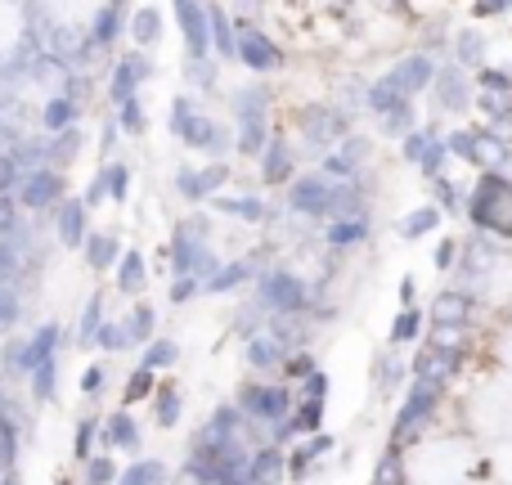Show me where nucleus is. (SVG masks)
Instances as JSON below:
<instances>
[{
	"label": "nucleus",
	"mask_w": 512,
	"mask_h": 485,
	"mask_svg": "<svg viewBox=\"0 0 512 485\" xmlns=\"http://www.w3.org/2000/svg\"><path fill=\"white\" fill-rule=\"evenodd\" d=\"M167 131L203 158H230L234 153V126L225 117H212L198 95H176L167 108Z\"/></svg>",
	"instance_id": "1"
},
{
	"label": "nucleus",
	"mask_w": 512,
	"mask_h": 485,
	"mask_svg": "<svg viewBox=\"0 0 512 485\" xmlns=\"http://www.w3.org/2000/svg\"><path fill=\"white\" fill-rule=\"evenodd\" d=\"M230 126H234V153L256 158L270 140V86L265 81H248V86L230 90Z\"/></svg>",
	"instance_id": "2"
},
{
	"label": "nucleus",
	"mask_w": 512,
	"mask_h": 485,
	"mask_svg": "<svg viewBox=\"0 0 512 485\" xmlns=\"http://www.w3.org/2000/svg\"><path fill=\"white\" fill-rule=\"evenodd\" d=\"M463 216L472 221L477 234H495V239H512V176L499 171H481L477 185L468 189Z\"/></svg>",
	"instance_id": "3"
},
{
	"label": "nucleus",
	"mask_w": 512,
	"mask_h": 485,
	"mask_svg": "<svg viewBox=\"0 0 512 485\" xmlns=\"http://www.w3.org/2000/svg\"><path fill=\"white\" fill-rule=\"evenodd\" d=\"M445 378H409L405 382V400H400L396 418H391V445H414L427 427L436 423L445 405Z\"/></svg>",
	"instance_id": "4"
},
{
	"label": "nucleus",
	"mask_w": 512,
	"mask_h": 485,
	"mask_svg": "<svg viewBox=\"0 0 512 485\" xmlns=\"http://www.w3.org/2000/svg\"><path fill=\"white\" fill-rule=\"evenodd\" d=\"M252 301L265 315H306L315 292H310V279H301L292 265L274 261L261 265V274L252 279Z\"/></svg>",
	"instance_id": "5"
},
{
	"label": "nucleus",
	"mask_w": 512,
	"mask_h": 485,
	"mask_svg": "<svg viewBox=\"0 0 512 485\" xmlns=\"http://www.w3.org/2000/svg\"><path fill=\"white\" fill-rule=\"evenodd\" d=\"M234 405L243 409V418H252L256 427L270 432L274 423H283V418L292 414L297 391H292V382H283V378H248L239 391H234Z\"/></svg>",
	"instance_id": "6"
},
{
	"label": "nucleus",
	"mask_w": 512,
	"mask_h": 485,
	"mask_svg": "<svg viewBox=\"0 0 512 485\" xmlns=\"http://www.w3.org/2000/svg\"><path fill=\"white\" fill-rule=\"evenodd\" d=\"M153 50H122L113 63H108V81H104V99L108 104H126V99H135L144 86L153 81Z\"/></svg>",
	"instance_id": "7"
},
{
	"label": "nucleus",
	"mask_w": 512,
	"mask_h": 485,
	"mask_svg": "<svg viewBox=\"0 0 512 485\" xmlns=\"http://www.w3.org/2000/svg\"><path fill=\"white\" fill-rule=\"evenodd\" d=\"M14 198H18V207H23L27 216H50L54 207L68 198V171H59V167H32V171H23Z\"/></svg>",
	"instance_id": "8"
},
{
	"label": "nucleus",
	"mask_w": 512,
	"mask_h": 485,
	"mask_svg": "<svg viewBox=\"0 0 512 485\" xmlns=\"http://www.w3.org/2000/svg\"><path fill=\"white\" fill-rule=\"evenodd\" d=\"M328 203H333V176H324V171H306V176H292L283 185V207L310 225L328 221Z\"/></svg>",
	"instance_id": "9"
},
{
	"label": "nucleus",
	"mask_w": 512,
	"mask_h": 485,
	"mask_svg": "<svg viewBox=\"0 0 512 485\" xmlns=\"http://www.w3.org/2000/svg\"><path fill=\"white\" fill-rule=\"evenodd\" d=\"M234 23H239V54H234V63H243L252 77H274V72H283V63H288L283 45L274 41L265 27L248 23V18H234Z\"/></svg>",
	"instance_id": "10"
},
{
	"label": "nucleus",
	"mask_w": 512,
	"mask_h": 485,
	"mask_svg": "<svg viewBox=\"0 0 512 485\" xmlns=\"http://www.w3.org/2000/svg\"><path fill=\"white\" fill-rule=\"evenodd\" d=\"M432 104L441 117H463L472 108V99H477V81H472L468 68H459V63H436V77H432Z\"/></svg>",
	"instance_id": "11"
},
{
	"label": "nucleus",
	"mask_w": 512,
	"mask_h": 485,
	"mask_svg": "<svg viewBox=\"0 0 512 485\" xmlns=\"http://www.w3.org/2000/svg\"><path fill=\"white\" fill-rule=\"evenodd\" d=\"M230 162L225 158H207L203 167H194V162H180L176 176H171V189H176L185 203H207L212 194H221V189H230Z\"/></svg>",
	"instance_id": "12"
},
{
	"label": "nucleus",
	"mask_w": 512,
	"mask_h": 485,
	"mask_svg": "<svg viewBox=\"0 0 512 485\" xmlns=\"http://www.w3.org/2000/svg\"><path fill=\"white\" fill-rule=\"evenodd\" d=\"M207 203H212L216 216H230V221H239V225H274L283 212V207H274L270 198L256 194V189H230V194L221 189V194H212Z\"/></svg>",
	"instance_id": "13"
},
{
	"label": "nucleus",
	"mask_w": 512,
	"mask_h": 485,
	"mask_svg": "<svg viewBox=\"0 0 512 485\" xmlns=\"http://www.w3.org/2000/svg\"><path fill=\"white\" fill-rule=\"evenodd\" d=\"M90 230H95V225H90V207H86V198L81 194H68L50 212V234H54V243H59L63 252H81V243H86Z\"/></svg>",
	"instance_id": "14"
},
{
	"label": "nucleus",
	"mask_w": 512,
	"mask_h": 485,
	"mask_svg": "<svg viewBox=\"0 0 512 485\" xmlns=\"http://www.w3.org/2000/svg\"><path fill=\"white\" fill-rule=\"evenodd\" d=\"M131 167H126L122 158H104L95 167V176H90V185H86V207L95 212V207H104V203H126L131 198Z\"/></svg>",
	"instance_id": "15"
},
{
	"label": "nucleus",
	"mask_w": 512,
	"mask_h": 485,
	"mask_svg": "<svg viewBox=\"0 0 512 485\" xmlns=\"http://www.w3.org/2000/svg\"><path fill=\"white\" fill-rule=\"evenodd\" d=\"M297 144L288 140L283 131H270V140H265V149L256 153V167H261V185L265 189H283L292 176H297Z\"/></svg>",
	"instance_id": "16"
},
{
	"label": "nucleus",
	"mask_w": 512,
	"mask_h": 485,
	"mask_svg": "<svg viewBox=\"0 0 512 485\" xmlns=\"http://www.w3.org/2000/svg\"><path fill=\"white\" fill-rule=\"evenodd\" d=\"M382 77H387L405 99H418L427 86H432V77H436V54L418 45V50H409L405 59L391 63V72H382Z\"/></svg>",
	"instance_id": "17"
},
{
	"label": "nucleus",
	"mask_w": 512,
	"mask_h": 485,
	"mask_svg": "<svg viewBox=\"0 0 512 485\" xmlns=\"http://www.w3.org/2000/svg\"><path fill=\"white\" fill-rule=\"evenodd\" d=\"M472 315H477V297H472L468 288H450V292H441V297L432 301L427 324H432L436 333H468Z\"/></svg>",
	"instance_id": "18"
},
{
	"label": "nucleus",
	"mask_w": 512,
	"mask_h": 485,
	"mask_svg": "<svg viewBox=\"0 0 512 485\" xmlns=\"http://www.w3.org/2000/svg\"><path fill=\"white\" fill-rule=\"evenodd\" d=\"M126 18H131V0H99V5L90 9L86 32H90V41L99 45V54H108V50H117V45H122Z\"/></svg>",
	"instance_id": "19"
},
{
	"label": "nucleus",
	"mask_w": 512,
	"mask_h": 485,
	"mask_svg": "<svg viewBox=\"0 0 512 485\" xmlns=\"http://www.w3.org/2000/svg\"><path fill=\"white\" fill-rule=\"evenodd\" d=\"M261 252H252V256H234V261H221L212 274L203 279V292L207 297H234V292H243V288H252V279L261 274Z\"/></svg>",
	"instance_id": "20"
},
{
	"label": "nucleus",
	"mask_w": 512,
	"mask_h": 485,
	"mask_svg": "<svg viewBox=\"0 0 512 485\" xmlns=\"http://www.w3.org/2000/svg\"><path fill=\"white\" fill-rule=\"evenodd\" d=\"M176 27L185 36V54H212V18H207V0H171Z\"/></svg>",
	"instance_id": "21"
},
{
	"label": "nucleus",
	"mask_w": 512,
	"mask_h": 485,
	"mask_svg": "<svg viewBox=\"0 0 512 485\" xmlns=\"http://www.w3.org/2000/svg\"><path fill=\"white\" fill-rule=\"evenodd\" d=\"M162 36H167V9L158 0H144V5H131V18H126V41L135 50H158Z\"/></svg>",
	"instance_id": "22"
},
{
	"label": "nucleus",
	"mask_w": 512,
	"mask_h": 485,
	"mask_svg": "<svg viewBox=\"0 0 512 485\" xmlns=\"http://www.w3.org/2000/svg\"><path fill=\"white\" fill-rule=\"evenodd\" d=\"M99 445H104V450H122V454H140V445H144L140 418H135L126 405L113 409V414H104L99 418Z\"/></svg>",
	"instance_id": "23"
},
{
	"label": "nucleus",
	"mask_w": 512,
	"mask_h": 485,
	"mask_svg": "<svg viewBox=\"0 0 512 485\" xmlns=\"http://www.w3.org/2000/svg\"><path fill=\"white\" fill-rule=\"evenodd\" d=\"M369 234H373V221H369V212H360V216H333V221H324L319 239H324V247H333V252H351V247L369 243Z\"/></svg>",
	"instance_id": "24"
},
{
	"label": "nucleus",
	"mask_w": 512,
	"mask_h": 485,
	"mask_svg": "<svg viewBox=\"0 0 512 485\" xmlns=\"http://www.w3.org/2000/svg\"><path fill=\"white\" fill-rule=\"evenodd\" d=\"M243 477H248V485H283V477H288V450L274 441L256 445Z\"/></svg>",
	"instance_id": "25"
},
{
	"label": "nucleus",
	"mask_w": 512,
	"mask_h": 485,
	"mask_svg": "<svg viewBox=\"0 0 512 485\" xmlns=\"http://www.w3.org/2000/svg\"><path fill=\"white\" fill-rule=\"evenodd\" d=\"M81 113H86V104H77V99L63 95V90H50L45 104L36 108V122H41L45 135H54V131H68V126H81Z\"/></svg>",
	"instance_id": "26"
},
{
	"label": "nucleus",
	"mask_w": 512,
	"mask_h": 485,
	"mask_svg": "<svg viewBox=\"0 0 512 485\" xmlns=\"http://www.w3.org/2000/svg\"><path fill=\"white\" fill-rule=\"evenodd\" d=\"M113 283L122 297H144V288H149V261H144L140 247H122V256L113 265Z\"/></svg>",
	"instance_id": "27"
},
{
	"label": "nucleus",
	"mask_w": 512,
	"mask_h": 485,
	"mask_svg": "<svg viewBox=\"0 0 512 485\" xmlns=\"http://www.w3.org/2000/svg\"><path fill=\"white\" fill-rule=\"evenodd\" d=\"M405 382H409V360L400 355V346H382V351L373 355V387H378L382 396H396Z\"/></svg>",
	"instance_id": "28"
},
{
	"label": "nucleus",
	"mask_w": 512,
	"mask_h": 485,
	"mask_svg": "<svg viewBox=\"0 0 512 485\" xmlns=\"http://www.w3.org/2000/svg\"><path fill=\"white\" fill-rule=\"evenodd\" d=\"M283 360H288V351H283V346L274 342L270 333H256V337L243 342V364H248L256 378H270V373H279Z\"/></svg>",
	"instance_id": "29"
},
{
	"label": "nucleus",
	"mask_w": 512,
	"mask_h": 485,
	"mask_svg": "<svg viewBox=\"0 0 512 485\" xmlns=\"http://www.w3.org/2000/svg\"><path fill=\"white\" fill-rule=\"evenodd\" d=\"M207 18H212V54L221 63H234V54H239V23H234L230 5H207Z\"/></svg>",
	"instance_id": "30"
},
{
	"label": "nucleus",
	"mask_w": 512,
	"mask_h": 485,
	"mask_svg": "<svg viewBox=\"0 0 512 485\" xmlns=\"http://www.w3.org/2000/svg\"><path fill=\"white\" fill-rule=\"evenodd\" d=\"M117 256H122V239H117L113 230H90L86 243H81V261H86V270H95V274L113 270Z\"/></svg>",
	"instance_id": "31"
},
{
	"label": "nucleus",
	"mask_w": 512,
	"mask_h": 485,
	"mask_svg": "<svg viewBox=\"0 0 512 485\" xmlns=\"http://www.w3.org/2000/svg\"><path fill=\"white\" fill-rule=\"evenodd\" d=\"M153 423L162 427V432H176V423L185 418V396H180L176 382H162L158 378V391H153Z\"/></svg>",
	"instance_id": "32"
},
{
	"label": "nucleus",
	"mask_w": 512,
	"mask_h": 485,
	"mask_svg": "<svg viewBox=\"0 0 512 485\" xmlns=\"http://www.w3.org/2000/svg\"><path fill=\"white\" fill-rule=\"evenodd\" d=\"M185 81L198 95H216L221 90V59L216 54H185Z\"/></svg>",
	"instance_id": "33"
},
{
	"label": "nucleus",
	"mask_w": 512,
	"mask_h": 485,
	"mask_svg": "<svg viewBox=\"0 0 512 485\" xmlns=\"http://www.w3.org/2000/svg\"><path fill=\"white\" fill-rule=\"evenodd\" d=\"M445 225V212L436 203H427V207H414L409 216H400V225H396V234L405 243H418V239H427V234H436Z\"/></svg>",
	"instance_id": "34"
},
{
	"label": "nucleus",
	"mask_w": 512,
	"mask_h": 485,
	"mask_svg": "<svg viewBox=\"0 0 512 485\" xmlns=\"http://www.w3.org/2000/svg\"><path fill=\"white\" fill-rule=\"evenodd\" d=\"M32 256L23 252L14 239H0V283H14V288H27L32 279Z\"/></svg>",
	"instance_id": "35"
},
{
	"label": "nucleus",
	"mask_w": 512,
	"mask_h": 485,
	"mask_svg": "<svg viewBox=\"0 0 512 485\" xmlns=\"http://www.w3.org/2000/svg\"><path fill=\"white\" fill-rule=\"evenodd\" d=\"M27 387H32V400L36 405H50L59 396V355H45L27 369Z\"/></svg>",
	"instance_id": "36"
},
{
	"label": "nucleus",
	"mask_w": 512,
	"mask_h": 485,
	"mask_svg": "<svg viewBox=\"0 0 512 485\" xmlns=\"http://www.w3.org/2000/svg\"><path fill=\"white\" fill-rule=\"evenodd\" d=\"M459 68H468V72H477L481 63L490 59V41L477 32V27H463L459 36H454V54H450Z\"/></svg>",
	"instance_id": "37"
},
{
	"label": "nucleus",
	"mask_w": 512,
	"mask_h": 485,
	"mask_svg": "<svg viewBox=\"0 0 512 485\" xmlns=\"http://www.w3.org/2000/svg\"><path fill=\"white\" fill-rule=\"evenodd\" d=\"M423 324H427V310L423 306H400V315L391 319V342L387 346H418L423 342Z\"/></svg>",
	"instance_id": "38"
},
{
	"label": "nucleus",
	"mask_w": 512,
	"mask_h": 485,
	"mask_svg": "<svg viewBox=\"0 0 512 485\" xmlns=\"http://www.w3.org/2000/svg\"><path fill=\"white\" fill-rule=\"evenodd\" d=\"M167 481H171L167 463H162V459H140V454H135V459L117 472L113 485H167Z\"/></svg>",
	"instance_id": "39"
},
{
	"label": "nucleus",
	"mask_w": 512,
	"mask_h": 485,
	"mask_svg": "<svg viewBox=\"0 0 512 485\" xmlns=\"http://www.w3.org/2000/svg\"><path fill=\"white\" fill-rule=\"evenodd\" d=\"M81 149H86V131H81V126H68V131H54V135H50V167L72 171V162L81 158Z\"/></svg>",
	"instance_id": "40"
},
{
	"label": "nucleus",
	"mask_w": 512,
	"mask_h": 485,
	"mask_svg": "<svg viewBox=\"0 0 512 485\" xmlns=\"http://www.w3.org/2000/svg\"><path fill=\"white\" fill-rule=\"evenodd\" d=\"M180 355H185V351H180L176 337H162V333L153 337V342H144V346H140V364H144V369H153V373L176 369Z\"/></svg>",
	"instance_id": "41"
},
{
	"label": "nucleus",
	"mask_w": 512,
	"mask_h": 485,
	"mask_svg": "<svg viewBox=\"0 0 512 485\" xmlns=\"http://www.w3.org/2000/svg\"><path fill=\"white\" fill-rule=\"evenodd\" d=\"M126 333H131V346H144L158 337V310L144 297H135V306L126 310Z\"/></svg>",
	"instance_id": "42"
},
{
	"label": "nucleus",
	"mask_w": 512,
	"mask_h": 485,
	"mask_svg": "<svg viewBox=\"0 0 512 485\" xmlns=\"http://www.w3.org/2000/svg\"><path fill=\"white\" fill-rule=\"evenodd\" d=\"M265 319H270V315H265V310L248 297V301H239V306H234V315H230V333L239 337V342H248V337L265 333Z\"/></svg>",
	"instance_id": "43"
},
{
	"label": "nucleus",
	"mask_w": 512,
	"mask_h": 485,
	"mask_svg": "<svg viewBox=\"0 0 512 485\" xmlns=\"http://www.w3.org/2000/svg\"><path fill=\"white\" fill-rule=\"evenodd\" d=\"M113 117H117V126H122L126 140H140V135H149V108H144L140 95L126 99V104H117Z\"/></svg>",
	"instance_id": "44"
},
{
	"label": "nucleus",
	"mask_w": 512,
	"mask_h": 485,
	"mask_svg": "<svg viewBox=\"0 0 512 485\" xmlns=\"http://www.w3.org/2000/svg\"><path fill=\"white\" fill-rule=\"evenodd\" d=\"M432 203L441 207L445 216H463V203H468V189H463V185H454V180H450V171H441V176L432 180Z\"/></svg>",
	"instance_id": "45"
},
{
	"label": "nucleus",
	"mask_w": 512,
	"mask_h": 485,
	"mask_svg": "<svg viewBox=\"0 0 512 485\" xmlns=\"http://www.w3.org/2000/svg\"><path fill=\"white\" fill-rule=\"evenodd\" d=\"M158 378H162V373H153V369H144V364H135L131 378H126V387H122V405L131 409V405H144V400H153V391H158Z\"/></svg>",
	"instance_id": "46"
},
{
	"label": "nucleus",
	"mask_w": 512,
	"mask_h": 485,
	"mask_svg": "<svg viewBox=\"0 0 512 485\" xmlns=\"http://www.w3.org/2000/svg\"><path fill=\"white\" fill-rule=\"evenodd\" d=\"M32 360H27V337H0V373L5 378H27Z\"/></svg>",
	"instance_id": "47"
},
{
	"label": "nucleus",
	"mask_w": 512,
	"mask_h": 485,
	"mask_svg": "<svg viewBox=\"0 0 512 485\" xmlns=\"http://www.w3.org/2000/svg\"><path fill=\"white\" fill-rule=\"evenodd\" d=\"M288 427L297 432V441L310 436V432H319V427H324V400H301L297 396V405H292V414H288Z\"/></svg>",
	"instance_id": "48"
},
{
	"label": "nucleus",
	"mask_w": 512,
	"mask_h": 485,
	"mask_svg": "<svg viewBox=\"0 0 512 485\" xmlns=\"http://www.w3.org/2000/svg\"><path fill=\"white\" fill-rule=\"evenodd\" d=\"M373 485H409L405 477V445H387L378 459V472H373Z\"/></svg>",
	"instance_id": "49"
},
{
	"label": "nucleus",
	"mask_w": 512,
	"mask_h": 485,
	"mask_svg": "<svg viewBox=\"0 0 512 485\" xmlns=\"http://www.w3.org/2000/svg\"><path fill=\"white\" fill-rule=\"evenodd\" d=\"M104 292H90L86 306H81V324H77V346H95V333L104 324Z\"/></svg>",
	"instance_id": "50"
},
{
	"label": "nucleus",
	"mask_w": 512,
	"mask_h": 485,
	"mask_svg": "<svg viewBox=\"0 0 512 485\" xmlns=\"http://www.w3.org/2000/svg\"><path fill=\"white\" fill-rule=\"evenodd\" d=\"M95 351L104 355H122V351H135L131 346V333H126V319H104L95 333Z\"/></svg>",
	"instance_id": "51"
},
{
	"label": "nucleus",
	"mask_w": 512,
	"mask_h": 485,
	"mask_svg": "<svg viewBox=\"0 0 512 485\" xmlns=\"http://www.w3.org/2000/svg\"><path fill=\"white\" fill-rule=\"evenodd\" d=\"M95 450H99V418L95 414H81L77 418V432H72V459L86 463Z\"/></svg>",
	"instance_id": "52"
},
{
	"label": "nucleus",
	"mask_w": 512,
	"mask_h": 485,
	"mask_svg": "<svg viewBox=\"0 0 512 485\" xmlns=\"http://www.w3.org/2000/svg\"><path fill=\"white\" fill-rule=\"evenodd\" d=\"M81 468H86V472H81V485H113L117 481V472H122V468H117V463H113V454H90V459L86 463H81Z\"/></svg>",
	"instance_id": "53"
},
{
	"label": "nucleus",
	"mask_w": 512,
	"mask_h": 485,
	"mask_svg": "<svg viewBox=\"0 0 512 485\" xmlns=\"http://www.w3.org/2000/svg\"><path fill=\"white\" fill-rule=\"evenodd\" d=\"M18 319H23V288L0 283V333H9Z\"/></svg>",
	"instance_id": "54"
},
{
	"label": "nucleus",
	"mask_w": 512,
	"mask_h": 485,
	"mask_svg": "<svg viewBox=\"0 0 512 485\" xmlns=\"http://www.w3.org/2000/svg\"><path fill=\"white\" fill-rule=\"evenodd\" d=\"M203 297V279L198 274H171V288H167V301L171 306H189V301Z\"/></svg>",
	"instance_id": "55"
},
{
	"label": "nucleus",
	"mask_w": 512,
	"mask_h": 485,
	"mask_svg": "<svg viewBox=\"0 0 512 485\" xmlns=\"http://www.w3.org/2000/svg\"><path fill=\"white\" fill-rule=\"evenodd\" d=\"M81 396L86 400H99V391L108 387V360H95V364H86V369H81Z\"/></svg>",
	"instance_id": "56"
},
{
	"label": "nucleus",
	"mask_w": 512,
	"mask_h": 485,
	"mask_svg": "<svg viewBox=\"0 0 512 485\" xmlns=\"http://www.w3.org/2000/svg\"><path fill=\"white\" fill-rule=\"evenodd\" d=\"M315 364H319V360H315V355H310V346H301V351H292L288 360H283L279 378H283V382H301L310 369H315Z\"/></svg>",
	"instance_id": "57"
},
{
	"label": "nucleus",
	"mask_w": 512,
	"mask_h": 485,
	"mask_svg": "<svg viewBox=\"0 0 512 485\" xmlns=\"http://www.w3.org/2000/svg\"><path fill=\"white\" fill-rule=\"evenodd\" d=\"M328 387H333V382H328V373L315 364V369H310L306 378L297 382V396L301 400H328Z\"/></svg>",
	"instance_id": "58"
},
{
	"label": "nucleus",
	"mask_w": 512,
	"mask_h": 485,
	"mask_svg": "<svg viewBox=\"0 0 512 485\" xmlns=\"http://www.w3.org/2000/svg\"><path fill=\"white\" fill-rule=\"evenodd\" d=\"M23 221H27V212L18 207V198L14 194H0V239H9V234H14Z\"/></svg>",
	"instance_id": "59"
},
{
	"label": "nucleus",
	"mask_w": 512,
	"mask_h": 485,
	"mask_svg": "<svg viewBox=\"0 0 512 485\" xmlns=\"http://www.w3.org/2000/svg\"><path fill=\"white\" fill-rule=\"evenodd\" d=\"M18 180H23V171H18L14 153H9V149H0V194H14V189H18Z\"/></svg>",
	"instance_id": "60"
},
{
	"label": "nucleus",
	"mask_w": 512,
	"mask_h": 485,
	"mask_svg": "<svg viewBox=\"0 0 512 485\" xmlns=\"http://www.w3.org/2000/svg\"><path fill=\"white\" fill-rule=\"evenodd\" d=\"M459 239H441V243H436V256H432V261H436V270H454V265H459Z\"/></svg>",
	"instance_id": "61"
},
{
	"label": "nucleus",
	"mask_w": 512,
	"mask_h": 485,
	"mask_svg": "<svg viewBox=\"0 0 512 485\" xmlns=\"http://www.w3.org/2000/svg\"><path fill=\"white\" fill-rule=\"evenodd\" d=\"M117 140H122V126H117V117H104V126H99V153H104V158H113Z\"/></svg>",
	"instance_id": "62"
},
{
	"label": "nucleus",
	"mask_w": 512,
	"mask_h": 485,
	"mask_svg": "<svg viewBox=\"0 0 512 485\" xmlns=\"http://www.w3.org/2000/svg\"><path fill=\"white\" fill-rule=\"evenodd\" d=\"M400 306H418V279H414V274H405V279H400Z\"/></svg>",
	"instance_id": "63"
},
{
	"label": "nucleus",
	"mask_w": 512,
	"mask_h": 485,
	"mask_svg": "<svg viewBox=\"0 0 512 485\" xmlns=\"http://www.w3.org/2000/svg\"><path fill=\"white\" fill-rule=\"evenodd\" d=\"M54 485H81V481H72V477H54Z\"/></svg>",
	"instance_id": "64"
}]
</instances>
